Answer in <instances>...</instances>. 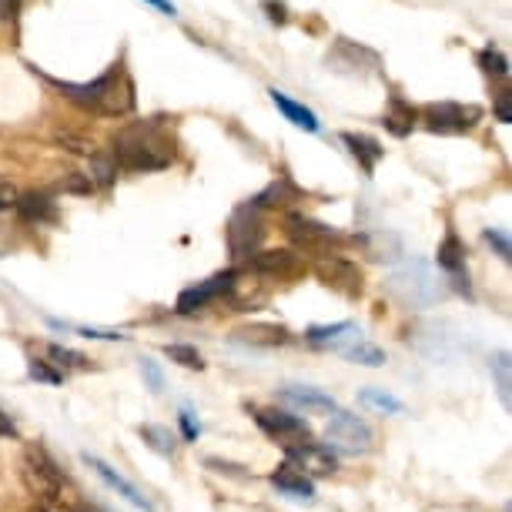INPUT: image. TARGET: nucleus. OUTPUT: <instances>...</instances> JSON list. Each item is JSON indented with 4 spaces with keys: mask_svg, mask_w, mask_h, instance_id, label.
<instances>
[{
    "mask_svg": "<svg viewBox=\"0 0 512 512\" xmlns=\"http://www.w3.org/2000/svg\"><path fill=\"white\" fill-rule=\"evenodd\" d=\"M47 359H51V365H61L64 375L71 369H88V365H91L88 355H81L74 349H64V345H47Z\"/></svg>",
    "mask_w": 512,
    "mask_h": 512,
    "instance_id": "obj_28",
    "label": "nucleus"
},
{
    "mask_svg": "<svg viewBox=\"0 0 512 512\" xmlns=\"http://www.w3.org/2000/svg\"><path fill=\"white\" fill-rule=\"evenodd\" d=\"M285 231L298 248H308V251H315V255H332V245H342L345 241L342 231H335L332 225L315 221L308 215H288Z\"/></svg>",
    "mask_w": 512,
    "mask_h": 512,
    "instance_id": "obj_10",
    "label": "nucleus"
},
{
    "mask_svg": "<svg viewBox=\"0 0 512 512\" xmlns=\"http://www.w3.org/2000/svg\"><path fill=\"white\" fill-rule=\"evenodd\" d=\"M251 272L268 275V278H295L298 272H305V262L288 248L278 251H262V255H251Z\"/></svg>",
    "mask_w": 512,
    "mask_h": 512,
    "instance_id": "obj_15",
    "label": "nucleus"
},
{
    "mask_svg": "<svg viewBox=\"0 0 512 512\" xmlns=\"http://www.w3.org/2000/svg\"><path fill=\"white\" fill-rule=\"evenodd\" d=\"M248 412H251V419H255L258 429H262L268 439H275L285 452L312 442V425H308L302 415L285 412V409H272V405H265V409L262 405H255V409H248Z\"/></svg>",
    "mask_w": 512,
    "mask_h": 512,
    "instance_id": "obj_5",
    "label": "nucleus"
},
{
    "mask_svg": "<svg viewBox=\"0 0 512 512\" xmlns=\"http://www.w3.org/2000/svg\"><path fill=\"white\" fill-rule=\"evenodd\" d=\"M141 372H144V379H148L151 392H161L164 389V375H161L158 362H154V359H141Z\"/></svg>",
    "mask_w": 512,
    "mask_h": 512,
    "instance_id": "obj_37",
    "label": "nucleus"
},
{
    "mask_svg": "<svg viewBox=\"0 0 512 512\" xmlns=\"http://www.w3.org/2000/svg\"><path fill=\"white\" fill-rule=\"evenodd\" d=\"M111 158L128 171H161L175 158V144L158 121H141L114 134Z\"/></svg>",
    "mask_w": 512,
    "mask_h": 512,
    "instance_id": "obj_1",
    "label": "nucleus"
},
{
    "mask_svg": "<svg viewBox=\"0 0 512 512\" xmlns=\"http://www.w3.org/2000/svg\"><path fill=\"white\" fill-rule=\"evenodd\" d=\"M14 205H17V188L7 178H0V211H7Z\"/></svg>",
    "mask_w": 512,
    "mask_h": 512,
    "instance_id": "obj_40",
    "label": "nucleus"
},
{
    "mask_svg": "<svg viewBox=\"0 0 512 512\" xmlns=\"http://www.w3.org/2000/svg\"><path fill=\"white\" fill-rule=\"evenodd\" d=\"M272 94V101H275V108L285 114L288 121L295 124V128H305V131H318V118L312 111L305 108V104H298V101H292L288 94H282V91H268Z\"/></svg>",
    "mask_w": 512,
    "mask_h": 512,
    "instance_id": "obj_22",
    "label": "nucleus"
},
{
    "mask_svg": "<svg viewBox=\"0 0 512 512\" xmlns=\"http://www.w3.org/2000/svg\"><path fill=\"white\" fill-rule=\"evenodd\" d=\"M205 466L215 472V476H231V479H248V472H241V466H235V462H225V459H215L208 456Z\"/></svg>",
    "mask_w": 512,
    "mask_h": 512,
    "instance_id": "obj_35",
    "label": "nucleus"
},
{
    "mask_svg": "<svg viewBox=\"0 0 512 512\" xmlns=\"http://www.w3.org/2000/svg\"><path fill=\"white\" fill-rule=\"evenodd\" d=\"M325 446L332 452H342V456H365L375 446V432L372 425L359 419L355 412L345 409H332V419L325 425Z\"/></svg>",
    "mask_w": 512,
    "mask_h": 512,
    "instance_id": "obj_4",
    "label": "nucleus"
},
{
    "mask_svg": "<svg viewBox=\"0 0 512 512\" xmlns=\"http://www.w3.org/2000/svg\"><path fill=\"white\" fill-rule=\"evenodd\" d=\"M21 11V0H0V21H14Z\"/></svg>",
    "mask_w": 512,
    "mask_h": 512,
    "instance_id": "obj_42",
    "label": "nucleus"
},
{
    "mask_svg": "<svg viewBox=\"0 0 512 512\" xmlns=\"http://www.w3.org/2000/svg\"><path fill=\"white\" fill-rule=\"evenodd\" d=\"M496 118L502 124H512V94H509V88H502L496 94Z\"/></svg>",
    "mask_w": 512,
    "mask_h": 512,
    "instance_id": "obj_38",
    "label": "nucleus"
},
{
    "mask_svg": "<svg viewBox=\"0 0 512 512\" xmlns=\"http://www.w3.org/2000/svg\"><path fill=\"white\" fill-rule=\"evenodd\" d=\"M164 352H168V359H171V362L185 365V369H195V372L205 369V359H201V352H198V349H191V345H168Z\"/></svg>",
    "mask_w": 512,
    "mask_h": 512,
    "instance_id": "obj_32",
    "label": "nucleus"
},
{
    "mask_svg": "<svg viewBox=\"0 0 512 512\" xmlns=\"http://www.w3.org/2000/svg\"><path fill=\"white\" fill-rule=\"evenodd\" d=\"M151 7H158L161 14H168V17H175V4H168V0H148Z\"/></svg>",
    "mask_w": 512,
    "mask_h": 512,
    "instance_id": "obj_43",
    "label": "nucleus"
},
{
    "mask_svg": "<svg viewBox=\"0 0 512 512\" xmlns=\"http://www.w3.org/2000/svg\"><path fill=\"white\" fill-rule=\"evenodd\" d=\"M27 375H31L34 382H47V385H61L64 382V372L51 369V362L37 359V355H31V359H27Z\"/></svg>",
    "mask_w": 512,
    "mask_h": 512,
    "instance_id": "obj_31",
    "label": "nucleus"
},
{
    "mask_svg": "<svg viewBox=\"0 0 512 512\" xmlns=\"http://www.w3.org/2000/svg\"><path fill=\"white\" fill-rule=\"evenodd\" d=\"M482 238H486L489 245L496 248V255L502 258V262H512V245H509V235H506V231H499V228H486V231H482Z\"/></svg>",
    "mask_w": 512,
    "mask_h": 512,
    "instance_id": "obj_34",
    "label": "nucleus"
},
{
    "mask_svg": "<svg viewBox=\"0 0 512 512\" xmlns=\"http://www.w3.org/2000/svg\"><path fill=\"white\" fill-rule=\"evenodd\" d=\"M298 198H302V191L292 185V178L282 175L278 181H272V185H268L255 201H251V205H255V208H285V205H292V201H298Z\"/></svg>",
    "mask_w": 512,
    "mask_h": 512,
    "instance_id": "obj_21",
    "label": "nucleus"
},
{
    "mask_svg": "<svg viewBox=\"0 0 512 512\" xmlns=\"http://www.w3.org/2000/svg\"><path fill=\"white\" fill-rule=\"evenodd\" d=\"M359 399L365 402V405H372V409H382V412H392V415H399V412H405V402L402 399H395V395H389V392H382V389H365Z\"/></svg>",
    "mask_w": 512,
    "mask_h": 512,
    "instance_id": "obj_29",
    "label": "nucleus"
},
{
    "mask_svg": "<svg viewBox=\"0 0 512 512\" xmlns=\"http://www.w3.org/2000/svg\"><path fill=\"white\" fill-rule=\"evenodd\" d=\"M138 432H141V439L158 452V456H164V459L178 456V436L171 429H164V425H141Z\"/></svg>",
    "mask_w": 512,
    "mask_h": 512,
    "instance_id": "obj_24",
    "label": "nucleus"
},
{
    "mask_svg": "<svg viewBox=\"0 0 512 512\" xmlns=\"http://www.w3.org/2000/svg\"><path fill=\"white\" fill-rule=\"evenodd\" d=\"M74 332L84 335V338H104V342H121V338H128V335H121V332H104V328H84V325H77Z\"/></svg>",
    "mask_w": 512,
    "mask_h": 512,
    "instance_id": "obj_39",
    "label": "nucleus"
},
{
    "mask_svg": "<svg viewBox=\"0 0 512 512\" xmlns=\"http://www.w3.org/2000/svg\"><path fill=\"white\" fill-rule=\"evenodd\" d=\"M241 342H251V345H285L292 342V332L285 325H248L238 332Z\"/></svg>",
    "mask_w": 512,
    "mask_h": 512,
    "instance_id": "obj_23",
    "label": "nucleus"
},
{
    "mask_svg": "<svg viewBox=\"0 0 512 512\" xmlns=\"http://www.w3.org/2000/svg\"><path fill=\"white\" fill-rule=\"evenodd\" d=\"M24 482L34 496H44V499H57L61 482H64L61 469H57V462L51 459V452L44 446H34V442L24 449Z\"/></svg>",
    "mask_w": 512,
    "mask_h": 512,
    "instance_id": "obj_8",
    "label": "nucleus"
},
{
    "mask_svg": "<svg viewBox=\"0 0 512 512\" xmlns=\"http://www.w3.org/2000/svg\"><path fill=\"white\" fill-rule=\"evenodd\" d=\"M335 352H342L345 359L355 362V365H369V369H379V365H385V352L379 349V345L365 342L359 328H352L349 335H342L338 342L332 345Z\"/></svg>",
    "mask_w": 512,
    "mask_h": 512,
    "instance_id": "obj_17",
    "label": "nucleus"
},
{
    "mask_svg": "<svg viewBox=\"0 0 512 512\" xmlns=\"http://www.w3.org/2000/svg\"><path fill=\"white\" fill-rule=\"evenodd\" d=\"M479 64L489 77H502V81L509 77V61L496 51V47H486V51L479 54Z\"/></svg>",
    "mask_w": 512,
    "mask_h": 512,
    "instance_id": "obj_33",
    "label": "nucleus"
},
{
    "mask_svg": "<svg viewBox=\"0 0 512 512\" xmlns=\"http://www.w3.org/2000/svg\"><path fill=\"white\" fill-rule=\"evenodd\" d=\"M268 482L278 489V496H288V499H298V502H312L315 499V482L305 476V472H298L292 462H282Z\"/></svg>",
    "mask_w": 512,
    "mask_h": 512,
    "instance_id": "obj_16",
    "label": "nucleus"
},
{
    "mask_svg": "<svg viewBox=\"0 0 512 512\" xmlns=\"http://www.w3.org/2000/svg\"><path fill=\"white\" fill-rule=\"evenodd\" d=\"M114 175H118V161L111 154H91V164H88V185L91 188H108Z\"/></svg>",
    "mask_w": 512,
    "mask_h": 512,
    "instance_id": "obj_26",
    "label": "nucleus"
},
{
    "mask_svg": "<svg viewBox=\"0 0 512 512\" xmlns=\"http://www.w3.org/2000/svg\"><path fill=\"white\" fill-rule=\"evenodd\" d=\"M482 111L472 108V104H452V101H439V104H425L422 108V124L436 134H466L479 124Z\"/></svg>",
    "mask_w": 512,
    "mask_h": 512,
    "instance_id": "obj_9",
    "label": "nucleus"
},
{
    "mask_svg": "<svg viewBox=\"0 0 512 512\" xmlns=\"http://www.w3.org/2000/svg\"><path fill=\"white\" fill-rule=\"evenodd\" d=\"M412 124H415L412 104H405L402 98H392L389 111H385V128H389L392 134H399V138H405V134L412 131Z\"/></svg>",
    "mask_w": 512,
    "mask_h": 512,
    "instance_id": "obj_25",
    "label": "nucleus"
},
{
    "mask_svg": "<svg viewBox=\"0 0 512 512\" xmlns=\"http://www.w3.org/2000/svg\"><path fill=\"white\" fill-rule=\"evenodd\" d=\"M285 462H292L295 469H305V476L308 479H315V476H332V472L338 469V459H335V452L325 446V442H305V446H298V449H288L285 452Z\"/></svg>",
    "mask_w": 512,
    "mask_h": 512,
    "instance_id": "obj_12",
    "label": "nucleus"
},
{
    "mask_svg": "<svg viewBox=\"0 0 512 512\" xmlns=\"http://www.w3.org/2000/svg\"><path fill=\"white\" fill-rule=\"evenodd\" d=\"M231 288H235V272H218V275H211L208 282L191 285V288H185V292L178 295V312H181V315H195V312H201L205 305L215 302V298H221L225 292H231Z\"/></svg>",
    "mask_w": 512,
    "mask_h": 512,
    "instance_id": "obj_11",
    "label": "nucleus"
},
{
    "mask_svg": "<svg viewBox=\"0 0 512 512\" xmlns=\"http://www.w3.org/2000/svg\"><path fill=\"white\" fill-rule=\"evenodd\" d=\"M181 429H185V439L188 442H195L198 436H201V422H198V415L191 412V405H181Z\"/></svg>",
    "mask_w": 512,
    "mask_h": 512,
    "instance_id": "obj_36",
    "label": "nucleus"
},
{
    "mask_svg": "<svg viewBox=\"0 0 512 512\" xmlns=\"http://www.w3.org/2000/svg\"><path fill=\"white\" fill-rule=\"evenodd\" d=\"M27 221H37V225H44V221H57V205L51 195H44V191H31V195H17V205H14Z\"/></svg>",
    "mask_w": 512,
    "mask_h": 512,
    "instance_id": "obj_20",
    "label": "nucleus"
},
{
    "mask_svg": "<svg viewBox=\"0 0 512 512\" xmlns=\"http://www.w3.org/2000/svg\"><path fill=\"white\" fill-rule=\"evenodd\" d=\"M64 91L67 101L81 104L88 111L108 114V118H121L134 108V84L124 64H114L108 74H101L98 81L91 84H57Z\"/></svg>",
    "mask_w": 512,
    "mask_h": 512,
    "instance_id": "obj_2",
    "label": "nucleus"
},
{
    "mask_svg": "<svg viewBox=\"0 0 512 512\" xmlns=\"http://www.w3.org/2000/svg\"><path fill=\"white\" fill-rule=\"evenodd\" d=\"M342 141L349 144V151H352V158L362 164L365 168V175H372L375 168H379V161L385 158V148L375 138H369V134H355V131H345L342 134Z\"/></svg>",
    "mask_w": 512,
    "mask_h": 512,
    "instance_id": "obj_19",
    "label": "nucleus"
},
{
    "mask_svg": "<svg viewBox=\"0 0 512 512\" xmlns=\"http://www.w3.org/2000/svg\"><path fill=\"white\" fill-rule=\"evenodd\" d=\"M389 295L399 298V302L409 308H429L439 302L442 282L425 262H409V265H402L399 272H392Z\"/></svg>",
    "mask_w": 512,
    "mask_h": 512,
    "instance_id": "obj_3",
    "label": "nucleus"
},
{
    "mask_svg": "<svg viewBox=\"0 0 512 512\" xmlns=\"http://www.w3.org/2000/svg\"><path fill=\"white\" fill-rule=\"evenodd\" d=\"M439 268L449 275V282H452V288H456V292L472 295L469 272H466V245L459 241L456 231H449L446 241L439 245Z\"/></svg>",
    "mask_w": 512,
    "mask_h": 512,
    "instance_id": "obj_13",
    "label": "nucleus"
},
{
    "mask_svg": "<svg viewBox=\"0 0 512 512\" xmlns=\"http://www.w3.org/2000/svg\"><path fill=\"white\" fill-rule=\"evenodd\" d=\"M225 238H228V251L235 258L255 255L258 245L265 241V221H262V215H258V208L255 205H241V208L231 211Z\"/></svg>",
    "mask_w": 512,
    "mask_h": 512,
    "instance_id": "obj_6",
    "label": "nucleus"
},
{
    "mask_svg": "<svg viewBox=\"0 0 512 512\" xmlns=\"http://www.w3.org/2000/svg\"><path fill=\"white\" fill-rule=\"evenodd\" d=\"M315 275H318V282H322L325 288H332V292L345 295V298H359L365 292L362 268L355 262H349V258L335 255V251H332V255H318Z\"/></svg>",
    "mask_w": 512,
    "mask_h": 512,
    "instance_id": "obj_7",
    "label": "nucleus"
},
{
    "mask_svg": "<svg viewBox=\"0 0 512 512\" xmlns=\"http://www.w3.org/2000/svg\"><path fill=\"white\" fill-rule=\"evenodd\" d=\"M17 436H21V432H17V422L0 409V439H17Z\"/></svg>",
    "mask_w": 512,
    "mask_h": 512,
    "instance_id": "obj_41",
    "label": "nucleus"
},
{
    "mask_svg": "<svg viewBox=\"0 0 512 512\" xmlns=\"http://www.w3.org/2000/svg\"><path fill=\"white\" fill-rule=\"evenodd\" d=\"M352 328H355V322H335V325H312V328H308V332H305V338H308V342H312V345H335V342H338V338H342V335H349V332H352Z\"/></svg>",
    "mask_w": 512,
    "mask_h": 512,
    "instance_id": "obj_27",
    "label": "nucleus"
},
{
    "mask_svg": "<svg viewBox=\"0 0 512 512\" xmlns=\"http://www.w3.org/2000/svg\"><path fill=\"white\" fill-rule=\"evenodd\" d=\"M282 399L298 412H332L335 409L332 395L308 389V385H288V389H282Z\"/></svg>",
    "mask_w": 512,
    "mask_h": 512,
    "instance_id": "obj_18",
    "label": "nucleus"
},
{
    "mask_svg": "<svg viewBox=\"0 0 512 512\" xmlns=\"http://www.w3.org/2000/svg\"><path fill=\"white\" fill-rule=\"evenodd\" d=\"M509 369H512V362H509V352H499L496 359L489 362V372L496 375V385H499V399L509 405Z\"/></svg>",
    "mask_w": 512,
    "mask_h": 512,
    "instance_id": "obj_30",
    "label": "nucleus"
},
{
    "mask_svg": "<svg viewBox=\"0 0 512 512\" xmlns=\"http://www.w3.org/2000/svg\"><path fill=\"white\" fill-rule=\"evenodd\" d=\"M81 459L88 462V466H91L94 472H98L104 486H108V489H114V492H118V496H124V499L131 502V506H138V509H144V512H154L151 499H148V496H141V489L134 486V482H128V479H124L118 469H111L108 462H104V459H98V456H91V452H84Z\"/></svg>",
    "mask_w": 512,
    "mask_h": 512,
    "instance_id": "obj_14",
    "label": "nucleus"
}]
</instances>
